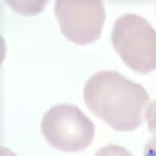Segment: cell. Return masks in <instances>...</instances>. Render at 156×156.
<instances>
[{
	"instance_id": "3",
	"label": "cell",
	"mask_w": 156,
	"mask_h": 156,
	"mask_svg": "<svg viewBox=\"0 0 156 156\" xmlns=\"http://www.w3.org/2000/svg\"><path fill=\"white\" fill-rule=\"evenodd\" d=\"M42 134L52 148L74 153L87 149L95 136V125L74 104H57L44 114Z\"/></svg>"
},
{
	"instance_id": "4",
	"label": "cell",
	"mask_w": 156,
	"mask_h": 156,
	"mask_svg": "<svg viewBox=\"0 0 156 156\" xmlns=\"http://www.w3.org/2000/svg\"><path fill=\"white\" fill-rule=\"evenodd\" d=\"M54 14L62 36L77 45H90L100 39L105 9L98 0H58Z\"/></svg>"
},
{
	"instance_id": "8",
	"label": "cell",
	"mask_w": 156,
	"mask_h": 156,
	"mask_svg": "<svg viewBox=\"0 0 156 156\" xmlns=\"http://www.w3.org/2000/svg\"><path fill=\"white\" fill-rule=\"evenodd\" d=\"M0 156H17V155L12 150H9V148L1 147L0 148Z\"/></svg>"
},
{
	"instance_id": "2",
	"label": "cell",
	"mask_w": 156,
	"mask_h": 156,
	"mask_svg": "<svg viewBox=\"0 0 156 156\" xmlns=\"http://www.w3.org/2000/svg\"><path fill=\"white\" fill-rule=\"evenodd\" d=\"M112 43L123 62L135 73L146 75L156 69V30L145 18L134 14L119 17Z\"/></svg>"
},
{
	"instance_id": "5",
	"label": "cell",
	"mask_w": 156,
	"mask_h": 156,
	"mask_svg": "<svg viewBox=\"0 0 156 156\" xmlns=\"http://www.w3.org/2000/svg\"><path fill=\"white\" fill-rule=\"evenodd\" d=\"M94 156H132V154L122 146L109 144L100 148Z\"/></svg>"
},
{
	"instance_id": "1",
	"label": "cell",
	"mask_w": 156,
	"mask_h": 156,
	"mask_svg": "<svg viewBox=\"0 0 156 156\" xmlns=\"http://www.w3.org/2000/svg\"><path fill=\"white\" fill-rule=\"evenodd\" d=\"M143 85L117 71H100L89 78L83 100L92 114L115 131H133L143 123L149 103Z\"/></svg>"
},
{
	"instance_id": "6",
	"label": "cell",
	"mask_w": 156,
	"mask_h": 156,
	"mask_svg": "<svg viewBox=\"0 0 156 156\" xmlns=\"http://www.w3.org/2000/svg\"><path fill=\"white\" fill-rule=\"evenodd\" d=\"M145 119L151 134L156 136V99L150 102L145 112Z\"/></svg>"
},
{
	"instance_id": "7",
	"label": "cell",
	"mask_w": 156,
	"mask_h": 156,
	"mask_svg": "<svg viewBox=\"0 0 156 156\" xmlns=\"http://www.w3.org/2000/svg\"><path fill=\"white\" fill-rule=\"evenodd\" d=\"M143 156H156V136L150 138L145 145Z\"/></svg>"
}]
</instances>
